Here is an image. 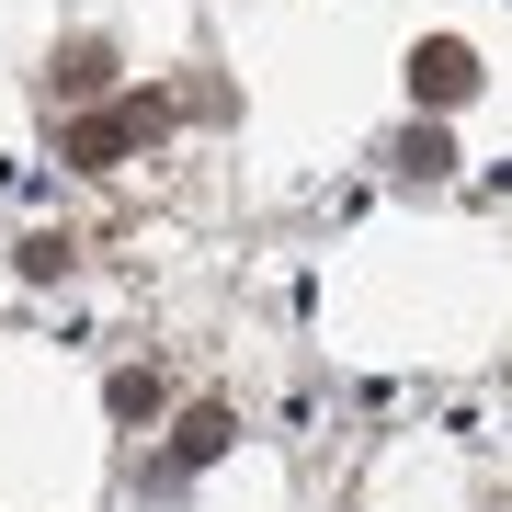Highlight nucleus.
I'll return each instance as SVG.
<instances>
[{
	"instance_id": "2",
	"label": "nucleus",
	"mask_w": 512,
	"mask_h": 512,
	"mask_svg": "<svg viewBox=\"0 0 512 512\" xmlns=\"http://www.w3.org/2000/svg\"><path fill=\"white\" fill-rule=\"evenodd\" d=\"M410 92H421V103H467V92H478V57H467L456 35H433V46L410 57Z\"/></svg>"
},
{
	"instance_id": "1",
	"label": "nucleus",
	"mask_w": 512,
	"mask_h": 512,
	"mask_svg": "<svg viewBox=\"0 0 512 512\" xmlns=\"http://www.w3.org/2000/svg\"><path fill=\"white\" fill-rule=\"evenodd\" d=\"M160 126H171L160 103H114V114H80V126H69V160H92V171H103V160H126V148H148Z\"/></svg>"
}]
</instances>
